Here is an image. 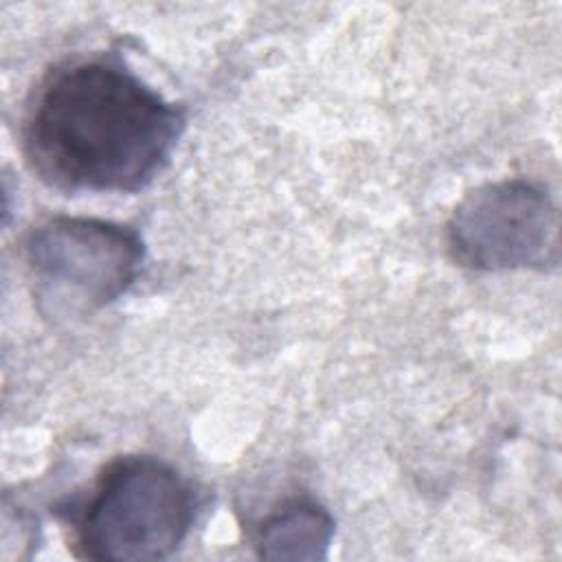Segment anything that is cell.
I'll list each match as a JSON object with an SVG mask.
<instances>
[{"mask_svg":"<svg viewBox=\"0 0 562 562\" xmlns=\"http://www.w3.org/2000/svg\"><path fill=\"white\" fill-rule=\"evenodd\" d=\"M22 255L42 299L94 312L136 283L145 241L136 228L112 220L53 215L26 233Z\"/></svg>","mask_w":562,"mask_h":562,"instance_id":"3","label":"cell"},{"mask_svg":"<svg viewBox=\"0 0 562 562\" xmlns=\"http://www.w3.org/2000/svg\"><path fill=\"white\" fill-rule=\"evenodd\" d=\"M331 514L312 498H290L257 529L255 547L263 560H325L334 540Z\"/></svg>","mask_w":562,"mask_h":562,"instance_id":"5","label":"cell"},{"mask_svg":"<svg viewBox=\"0 0 562 562\" xmlns=\"http://www.w3.org/2000/svg\"><path fill=\"white\" fill-rule=\"evenodd\" d=\"M446 244L450 257L470 270H549L560 261V213L533 180L487 182L454 206Z\"/></svg>","mask_w":562,"mask_h":562,"instance_id":"4","label":"cell"},{"mask_svg":"<svg viewBox=\"0 0 562 562\" xmlns=\"http://www.w3.org/2000/svg\"><path fill=\"white\" fill-rule=\"evenodd\" d=\"M195 514V492L171 463L119 457L72 514V549L99 562L165 560L187 540Z\"/></svg>","mask_w":562,"mask_h":562,"instance_id":"2","label":"cell"},{"mask_svg":"<svg viewBox=\"0 0 562 562\" xmlns=\"http://www.w3.org/2000/svg\"><path fill=\"white\" fill-rule=\"evenodd\" d=\"M184 110L110 55L48 70L22 119L29 169L64 193H138L169 165Z\"/></svg>","mask_w":562,"mask_h":562,"instance_id":"1","label":"cell"}]
</instances>
